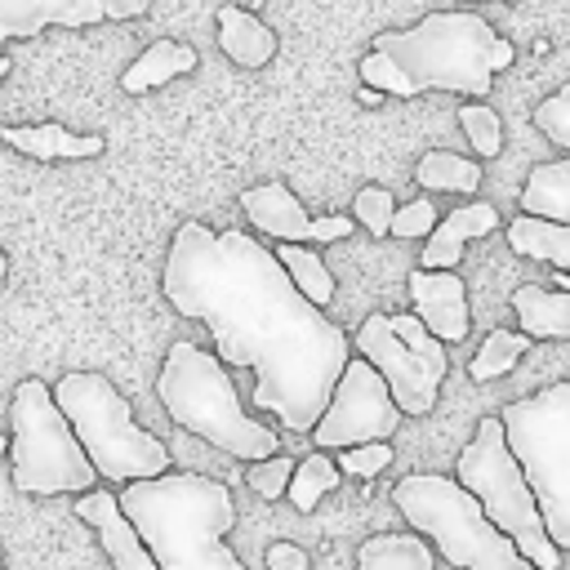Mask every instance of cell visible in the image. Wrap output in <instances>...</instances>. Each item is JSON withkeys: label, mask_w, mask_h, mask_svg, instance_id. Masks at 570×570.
I'll list each match as a JSON object with an SVG mask.
<instances>
[{"label": "cell", "mask_w": 570, "mask_h": 570, "mask_svg": "<svg viewBox=\"0 0 570 570\" xmlns=\"http://www.w3.org/2000/svg\"><path fill=\"white\" fill-rule=\"evenodd\" d=\"M160 289L178 316L214 334L218 361L254 370L249 401L258 410L289 432L321 423L352 361V338L289 281L276 249L240 227L214 232L191 218L165 254Z\"/></svg>", "instance_id": "6da1fadb"}, {"label": "cell", "mask_w": 570, "mask_h": 570, "mask_svg": "<svg viewBox=\"0 0 570 570\" xmlns=\"http://www.w3.org/2000/svg\"><path fill=\"white\" fill-rule=\"evenodd\" d=\"M517 49L481 18V13H428L414 27L379 31L370 53L361 58V80L379 94L414 98L428 89L485 98L494 76L512 67Z\"/></svg>", "instance_id": "7a4b0ae2"}, {"label": "cell", "mask_w": 570, "mask_h": 570, "mask_svg": "<svg viewBox=\"0 0 570 570\" xmlns=\"http://www.w3.org/2000/svg\"><path fill=\"white\" fill-rule=\"evenodd\" d=\"M120 508L160 570H245L223 543L236 525L232 490L205 472H165L120 485Z\"/></svg>", "instance_id": "3957f363"}, {"label": "cell", "mask_w": 570, "mask_h": 570, "mask_svg": "<svg viewBox=\"0 0 570 570\" xmlns=\"http://www.w3.org/2000/svg\"><path fill=\"white\" fill-rule=\"evenodd\" d=\"M156 396L165 405V414L200 436L205 445L232 454V459H245V463H258V459H272L281 454V436L276 428H263L258 419L245 414L240 405V392L232 387L223 361L187 338H178L160 365V379H156Z\"/></svg>", "instance_id": "277c9868"}, {"label": "cell", "mask_w": 570, "mask_h": 570, "mask_svg": "<svg viewBox=\"0 0 570 570\" xmlns=\"http://www.w3.org/2000/svg\"><path fill=\"white\" fill-rule=\"evenodd\" d=\"M396 512L459 570H539L481 508L459 476L410 472L392 485Z\"/></svg>", "instance_id": "5b68a950"}, {"label": "cell", "mask_w": 570, "mask_h": 570, "mask_svg": "<svg viewBox=\"0 0 570 570\" xmlns=\"http://www.w3.org/2000/svg\"><path fill=\"white\" fill-rule=\"evenodd\" d=\"M53 401L62 405L67 423L76 428V436L102 481L129 485V481H151V476L169 472L165 441L134 423V405L111 387L107 374L67 370L53 383Z\"/></svg>", "instance_id": "8992f818"}, {"label": "cell", "mask_w": 570, "mask_h": 570, "mask_svg": "<svg viewBox=\"0 0 570 570\" xmlns=\"http://www.w3.org/2000/svg\"><path fill=\"white\" fill-rule=\"evenodd\" d=\"M454 476L481 499L485 517L539 566V570H561V548L548 534L543 508L525 481V468L517 463L512 445H508V428L499 414H485L476 423V436L459 450L454 459Z\"/></svg>", "instance_id": "52a82bcc"}, {"label": "cell", "mask_w": 570, "mask_h": 570, "mask_svg": "<svg viewBox=\"0 0 570 570\" xmlns=\"http://www.w3.org/2000/svg\"><path fill=\"white\" fill-rule=\"evenodd\" d=\"M9 468L18 494H89L98 485V468L89 463L76 428L67 423L53 387L40 379H22L9 401Z\"/></svg>", "instance_id": "ba28073f"}, {"label": "cell", "mask_w": 570, "mask_h": 570, "mask_svg": "<svg viewBox=\"0 0 570 570\" xmlns=\"http://www.w3.org/2000/svg\"><path fill=\"white\" fill-rule=\"evenodd\" d=\"M508 445L543 508L552 543L570 548V379L499 410Z\"/></svg>", "instance_id": "9c48e42d"}, {"label": "cell", "mask_w": 570, "mask_h": 570, "mask_svg": "<svg viewBox=\"0 0 570 570\" xmlns=\"http://www.w3.org/2000/svg\"><path fill=\"white\" fill-rule=\"evenodd\" d=\"M450 343H441L414 312H374L356 325V352L387 379L401 414L423 419L450 374Z\"/></svg>", "instance_id": "30bf717a"}, {"label": "cell", "mask_w": 570, "mask_h": 570, "mask_svg": "<svg viewBox=\"0 0 570 570\" xmlns=\"http://www.w3.org/2000/svg\"><path fill=\"white\" fill-rule=\"evenodd\" d=\"M396 428H401V405L392 401L387 379L365 356H352L321 423L312 428V441L316 450H352L370 441H392Z\"/></svg>", "instance_id": "8fae6325"}, {"label": "cell", "mask_w": 570, "mask_h": 570, "mask_svg": "<svg viewBox=\"0 0 570 570\" xmlns=\"http://www.w3.org/2000/svg\"><path fill=\"white\" fill-rule=\"evenodd\" d=\"M240 209L249 214V223L281 240V245H330V240H343L352 236L356 218L352 214H321L312 218L303 209V200L285 187V183H258V187H245L240 191Z\"/></svg>", "instance_id": "7c38bea8"}, {"label": "cell", "mask_w": 570, "mask_h": 570, "mask_svg": "<svg viewBox=\"0 0 570 570\" xmlns=\"http://www.w3.org/2000/svg\"><path fill=\"white\" fill-rule=\"evenodd\" d=\"M410 303L414 316L441 338V343H463L472 330V312H468V285L454 272H428L414 267L410 272Z\"/></svg>", "instance_id": "4fadbf2b"}, {"label": "cell", "mask_w": 570, "mask_h": 570, "mask_svg": "<svg viewBox=\"0 0 570 570\" xmlns=\"http://www.w3.org/2000/svg\"><path fill=\"white\" fill-rule=\"evenodd\" d=\"M76 517L98 530V543L107 548V561H111L116 570H160L156 557L147 552L142 534H138L134 521L125 517V508H120L116 494H107V490L80 494V499H76Z\"/></svg>", "instance_id": "5bb4252c"}, {"label": "cell", "mask_w": 570, "mask_h": 570, "mask_svg": "<svg viewBox=\"0 0 570 570\" xmlns=\"http://www.w3.org/2000/svg\"><path fill=\"white\" fill-rule=\"evenodd\" d=\"M107 22L102 0H0V58L9 40L40 36L45 27H94Z\"/></svg>", "instance_id": "9a60e30c"}, {"label": "cell", "mask_w": 570, "mask_h": 570, "mask_svg": "<svg viewBox=\"0 0 570 570\" xmlns=\"http://www.w3.org/2000/svg\"><path fill=\"white\" fill-rule=\"evenodd\" d=\"M499 227V209L485 205V200H468L459 209H450L436 232L428 236V249L419 254V267L428 272H454V263L463 258V245L476 240V236H490Z\"/></svg>", "instance_id": "2e32d148"}, {"label": "cell", "mask_w": 570, "mask_h": 570, "mask_svg": "<svg viewBox=\"0 0 570 570\" xmlns=\"http://www.w3.org/2000/svg\"><path fill=\"white\" fill-rule=\"evenodd\" d=\"M0 142H9L22 156H36V160H94L107 147L102 134H71L58 120H45V125H0Z\"/></svg>", "instance_id": "e0dca14e"}, {"label": "cell", "mask_w": 570, "mask_h": 570, "mask_svg": "<svg viewBox=\"0 0 570 570\" xmlns=\"http://www.w3.org/2000/svg\"><path fill=\"white\" fill-rule=\"evenodd\" d=\"M517 330L530 338H570V289H548L539 281H521L512 289Z\"/></svg>", "instance_id": "ac0fdd59"}, {"label": "cell", "mask_w": 570, "mask_h": 570, "mask_svg": "<svg viewBox=\"0 0 570 570\" xmlns=\"http://www.w3.org/2000/svg\"><path fill=\"white\" fill-rule=\"evenodd\" d=\"M214 18H218V45H223V53L236 67H249L254 71V67H267L276 58V31L263 18H254L249 9L223 4Z\"/></svg>", "instance_id": "d6986e66"}, {"label": "cell", "mask_w": 570, "mask_h": 570, "mask_svg": "<svg viewBox=\"0 0 570 570\" xmlns=\"http://www.w3.org/2000/svg\"><path fill=\"white\" fill-rule=\"evenodd\" d=\"M196 62H200V53H196L191 45H183V40H151V45L125 67L120 89H125V94H151V89L169 85L174 76L196 71Z\"/></svg>", "instance_id": "ffe728a7"}, {"label": "cell", "mask_w": 570, "mask_h": 570, "mask_svg": "<svg viewBox=\"0 0 570 570\" xmlns=\"http://www.w3.org/2000/svg\"><path fill=\"white\" fill-rule=\"evenodd\" d=\"M508 245L521 258H539V263H552V272H570V223L517 214L508 223Z\"/></svg>", "instance_id": "44dd1931"}, {"label": "cell", "mask_w": 570, "mask_h": 570, "mask_svg": "<svg viewBox=\"0 0 570 570\" xmlns=\"http://www.w3.org/2000/svg\"><path fill=\"white\" fill-rule=\"evenodd\" d=\"M356 570H436L423 534H370L356 548Z\"/></svg>", "instance_id": "7402d4cb"}, {"label": "cell", "mask_w": 570, "mask_h": 570, "mask_svg": "<svg viewBox=\"0 0 570 570\" xmlns=\"http://www.w3.org/2000/svg\"><path fill=\"white\" fill-rule=\"evenodd\" d=\"M521 214L570 223V160H543L521 187Z\"/></svg>", "instance_id": "603a6c76"}, {"label": "cell", "mask_w": 570, "mask_h": 570, "mask_svg": "<svg viewBox=\"0 0 570 570\" xmlns=\"http://www.w3.org/2000/svg\"><path fill=\"white\" fill-rule=\"evenodd\" d=\"M414 183L423 191H459L472 196L481 187V165L459 151H423L414 165Z\"/></svg>", "instance_id": "cb8c5ba5"}, {"label": "cell", "mask_w": 570, "mask_h": 570, "mask_svg": "<svg viewBox=\"0 0 570 570\" xmlns=\"http://www.w3.org/2000/svg\"><path fill=\"white\" fill-rule=\"evenodd\" d=\"M530 343H534V338L521 334V330H490V334L481 338L476 356L468 361V374H472L476 383H490V379L517 370V361L530 352Z\"/></svg>", "instance_id": "d4e9b609"}, {"label": "cell", "mask_w": 570, "mask_h": 570, "mask_svg": "<svg viewBox=\"0 0 570 570\" xmlns=\"http://www.w3.org/2000/svg\"><path fill=\"white\" fill-rule=\"evenodd\" d=\"M338 476H343V468H338V459H330V450H312L307 459H298V468H294V481H289V503L298 508V512H312L316 503H321V494H330L334 485H338Z\"/></svg>", "instance_id": "484cf974"}, {"label": "cell", "mask_w": 570, "mask_h": 570, "mask_svg": "<svg viewBox=\"0 0 570 570\" xmlns=\"http://www.w3.org/2000/svg\"><path fill=\"white\" fill-rule=\"evenodd\" d=\"M276 258L285 263L289 281H294L316 307H330V298H334V276H330V267L321 263L316 249H307V245H281Z\"/></svg>", "instance_id": "4316f807"}, {"label": "cell", "mask_w": 570, "mask_h": 570, "mask_svg": "<svg viewBox=\"0 0 570 570\" xmlns=\"http://www.w3.org/2000/svg\"><path fill=\"white\" fill-rule=\"evenodd\" d=\"M459 125H463V134H468V142H472V151H476L481 160H494V156L503 151V120H499V111L485 107L481 98H472V102L459 107Z\"/></svg>", "instance_id": "83f0119b"}, {"label": "cell", "mask_w": 570, "mask_h": 570, "mask_svg": "<svg viewBox=\"0 0 570 570\" xmlns=\"http://www.w3.org/2000/svg\"><path fill=\"white\" fill-rule=\"evenodd\" d=\"M294 468H298V459H289V454H272V459L245 463V481H249V490H254L258 499L276 503V499H285V494H289Z\"/></svg>", "instance_id": "f1b7e54d"}, {"label": "cell", "mask_w": 570, "mask_h": 570, "mask_svg": "<svg viewBox=\"0 0 570 570\" xmlns=\"http://www.w3.org/2000/svg\"><path fill=\"white\" fill-rule=\"evenodd\" d=\"M352 218L370 232V236H392V218H396V200L387 187H361L352 200Z\"/></svg>", "instance_id": "f546056e"}, {"label": "cell", "mask_w": 570, "mask_h": 570, "mask_svg": "<svg viewBox=\"0 0 570 570\" xmlns=\"http://www.w3.org/2000/svg\"><path fill=\"white\" fill-rule=\"evenodd\" d=\"M534 129H539L543 138H552L557 147L570 151V85H561L552 98H543V102L534 107Z\"/></svg>", "instance_id": "4dcf8cb0"}, {"label": "cell", "mask_w": 570, "mask_h": 570, "mask_svg": "<svg viewBox=\"0 0 570 570\" xmlns=\"http://www.w3.org/2000/svg\"><path fill=\"white\" fill-rule=\"evenodd\" d=\"M387 463H392V441H370V445L338 450V468H343L347 476H361V481L379 476Z\"/></svg>", "instance_id": "1f68e13d"}, {"label": "cell", "mask_w": 570, "mask_h": 570, "mask_svg": "<svg viewBox=\"0 0 570 570\" xmlns=\"http://www.w3.org/2000/svg\"><path fill=\"white\" fill-rule=\"evenodd\" d=\"M436 205L428 200V196H419V200H410V205H396V218H392V236H401V240H419V236H432L436 232Z\"/></svg>", "instance_id": "d6a6232c"}, {"label": "cell", "mask_w": 570, "mask_h": 570, "mask_svg": "<svg viewBox=\"0 0 570 570\" xmlns=\"http://www.w3.org/2000/svg\"><path fill=\"white\" fill-rule=\"evenodd\" d=\"M267 570H307V552L298 543H272L267 548Z\"/></svg>", "instance_id": "836d02e7"}, {"label": "cell", "mask_w": 570, "mask_h": 570, "mask_svg": "<svg viewBox=\"0 0 570 570\" xmlns=\"http://www.w3.org/2000/svg\"><path fill=\"white\" fill-rule=\"evenodd\" d=\"M102 4H107L111 22H129V18H142L151 9V0H102Z\"/></svg>", "instance_id": "e575fe53"}, {"label": "cell", "mask_w": 570, "mask_h": 570, "mask_svg": "<svg viewBox=\"0 0 570 570\" xmlns=\"http://www.w3.org/2000/svg\"><path fill=\"white\" fill-rule=\"evenodd\" d=\"M379 98H383V94H379V89H370V85H365V89H361V102H365V107H379Z\"/></svg>", "instance_id": "d590c367"}, {"label": "cell", "mask_w": 570, "mask_h": 570, "mask_svg": "<svg viewBox=\"0 0 570 570\" xmlns=\"http://www.w3.org/2000/svg\"><path fill=\"white\" fill-rule=\"evenodd\" d=\"M552 285H561V289H570V272H552Z\"/></svg>", "instance_id": "8d00e7d4"}, {"label": "cell", "mask_w": 570, "mask_h": 570, "mask_svg": "<svg viewBox=\"0 0 570 570\" xmlns=\"http://www.w3.org/2000/svg\"><path fill=\"white\" fill-rule=\"evenodd\" d=\"M9 450H13V436H4V432H0V459H4Z\"/></svg>", "instance_id": "74e56055"}, {"label": "cell", "mask_w": 570, "mask_h": 570, "mask_svg": "<svg viewBox=\"0 0 570 570\" xmlns=\"http://www.w3.org/2000/svg\"><path fill=\"white\" fill-rule=\"evenodd\" d=\"M4 272H9V258H4V249H0V281H4Z\"/></svg>", "instance_id": "f35d334b"}, {"label": "cell", "mask_w": 570, "mask_h": 570, "mask_svg": "<svg viewBox=\"0 0 570 570\" xmlns=\"http://www.w3.org/2000/svg\"><path fill=\"white\" fill-rule=\"evenodd\" d=\"M9 67H13V62H9V58H0V80L9 76Z\"/></svg>", "instance_id": "ab89813d"}, {"label": "cell", "mask_w": 570, "mask_h": 570, "mask_svg": "<svg viewBox=\"0 0 570 570\" xmlns=\"http://www.w3.org/2000/svg\"><path fill=\"white\" fill-rule=\"evenodd\" d=\"M0 570H4V548H0Z\"/></svg>", "instance_id": "60d3db41"}]
</instances>
